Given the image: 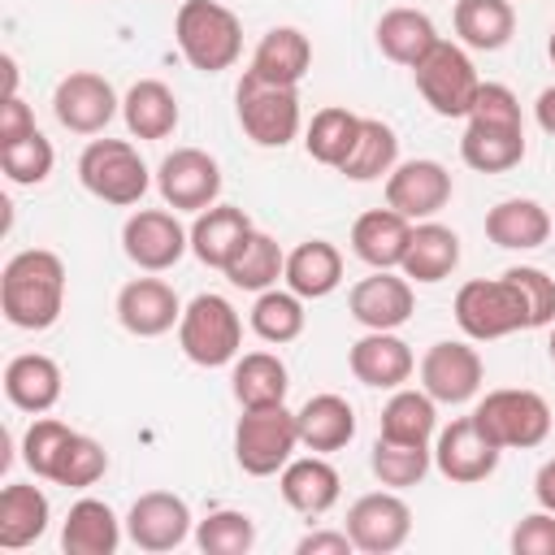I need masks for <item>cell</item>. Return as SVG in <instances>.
Masks as SVG:
<instances>
[{"instance_id": "1", "label": "cell", "mask_w": 555, "mask_h": 555, "mask_svg": "<svg viewBox=\"0 0 555 555\" xmlns=\"http://www.w3.org/2000/svg\"><path fill=\"white\" fill-rule=\"evenodd\" d=\"M65 308V264L48 247L17 251L0 273V312L17 330H52Z\"/></svg>"}, {"instance_id": "2", "label": "cell", "mask_w": 555, "mask_h": 555, "mask_svg": "<svg viewBox=\"0 0 555 555\" xmlns=\"http://www.w3.org/2000/svg\"><path fill=\"white\" fill-rule=\"evenodd\" d=\"M173 39L186 65L199 74H221L243 52V26L221 0H182L173 17Z\"/></svg>"}, {"instance_id": "3", "label": "cell", "mask_w": 555, "mask_h": 555, "mask_svg": "<svg viewBox=\"0 0 555 555\" xmlns=\"http://www.w3.org/2000/svg\"><path fill=\"white\" fill-rule=\"evenodd\" d=\"M455 325L473 343H494L516 330H529V308L520 286L499 273V278H473L455 291Z\"/></svg>"}, {"instance_id": "4", "label": "cell", "mask_w": 555, "mask_h": 555, "mask_svg": "<svg viewBox=\"0 0 555 555\" xmlns=\"http://www.w3.org/2000/svg\"><path fill=\"white\" fill-rule=\"evenodd\" d=\"M178 347L191 364L199 369H221V364H234L238 360V347H243V321L234 312V304L225 295H195L186 308H182V321H178Z\"/></svg>"}, {"instance_id": "5", "label": "cell", "mask_w": 555, "mask_h": 555, "mask_svg": "<svg viewBox=\"0 0 555 555\" xmlns=\"http://www.w3.org/2000/svg\"><path fill=\"white\" fill-rule=\"evenodd\" d=\"M473 421L499 451H529V447H542L551 434V403L538 390L503 386L473 408Z\"/></svg>"}, {"instance_id": "6", "label": "cell", "mask_w": 555, "mask_h": 555, "mask_svg": "<svg viewBox=\"0 0 555 555\" xmlns=\"http://www.w3.org/2000/svg\"><path fill=\"white\" fill-rule=\"evenodd\" d=\"M78 182L82 191H91L95 199L113 204V208H130L147 195L152 173L143 165V156L134 152V143L126 139H91L78 156Z\"/></svg>"}, {"instance_id": "7", "label": "cell", "mask_w": 555, "mask_h": 555, "mask_svg": "<svg viewBox=\"0 0 555 555\" xmlns=\"http://www.w3.org/2000/svg\"><path fill=\"white\" fill-rule=\"evenodd\" d=\"M295 447H299V421L286 403L243 408V416L234 425V460L243 473L273 477L291 464Z\"/></svg>"}, {"instance_id": "8", "label": "cell", "mask_w": 555, "mask_h": 555, "mask_svg": "<svg viewBox=\"0 0 555 555\" xmlns=\"http://www.w3.org/2000/svg\"><path fill=\"white\" fill-rule=\"evenodd\" d=\"M234 108H238V126L247 130V139L256 147H286L299 134V91L295 87H278V82H264L243 69V78L234 87Z\"/></svg>"}, {"instance_id": "9", "label": "cell", "mask_w": 555, "mask_h": 555, "mask_svg": "<svg viewBox=\"0 0 555 555\" xmlns=\"http://www.w3.org/2000/svg\"><path fill=\"white\" fill-rule=\"evenodd\" d=\"M412 78H416L421 100L438 117H468V108L477 100V87H481V78L473 69V56L460 43H447V39H438L429 48V56L412 69Z\"/></svg>"}, {"instance_id": "10", "label": "cell", "mask_w": 555, "mask_h": 555, "mask_svg": "<svg viewBox=\"0 0 555 555\" xmlns=\"http://www.w3.org/2000/svg\"><path fill=\"white\" fill-rule=\"evenodd\" d=\"M121 251L143 273H165L191 251V230H182L169 208H139L121 225Z\"/></svg>"}, {"instance_id": "11", "label": "cell", "mask_w": 555, "mask_h": 555, "mask_svg": "<svg viewBox=\"0 0 555 555\" xmlns=\"http://www.w3.org/2000/svg\"><path fill=\"white\" fill-rule=\"evenodd\" d=\"M156 191L173 212H204L221 195V165L199 147H173L156 165Z\"/></svg>"}, {"instance_id": "12", "label": "cell", "mask_w": 555, "mask_h": 555, "mask_svg": "<svg viewBox=\"0 0 555 555\" xmlns=\"http://www.w3.org/2000/svg\"><path fill=\"white\" fill-rule=\"evenodd\" d=\"M52 113L65 130L74 134H104V126L121 113V100L113 91V82L95 69H74L56 82L52 91Z\"/></svg>"}, {"instance_id": "13", "label": "cell", "mask_w": 555, "mask_h": 555, "mask_svg": "<svg viewBox=\"0 0 555 555\" xmlns=\"http://www.w3.org/2000/svg\"><path fill=\"white\" fill-rule=\"evenodd\" d=\"M347 533L364 555H390L412 538V507L395 490L360 494L347 507Z\"/></svg>"}, {"instance_id": "14", "label": "cell", "mask_w": 555, "mask_h": 555, "mask_svg": "<svg viewBox=\"0 0 555 555\" xmlns=\"http://www.w3.org/2000/svg\"><path fill=\"white\" fill-rule=\"evenodd\" d=\"M481 382H486V369H481L477 347H468V343L442 338L421 356V390L434 403H451V408L468 403L481 390Z\"/></svg>"}, {"instance_id": "15", "label": "cell", "mask_w": 555, "mask_h": 555, "mask_svg": "<svg viewBox=\"0 0 555 555\" xmlns=\"http://www.w3.org/2000/svg\"><path fill=\"white\" fill-rule=\"evenodd\" d=\"M499 447L481 434V425L473 416H460L451 421L438 438H434V468L455 481V486H477L486 481L494 468H499Z\"/></svg>"}, {"instance_id": "16", "label": "cell", "mask_w": 555, "mask_h": 555, "mask_svg": "<svg viewBox=\"0 0 555 555\" xmlns=\"http://www.w3.org/2000/svg\"><path fill=\"white\" fill-rule=\"evenodd\" d=\"M126 538L139 546V551H178L186 538H191V507L186 499L169 494V490H147L130 503L126 512Z\"/></svg>"}, {"instance_id": "17", "label": "cell", "mask_w": 555, "mask_h": 555, "mask_svg": "<svg viewBox=\"0 0 555 555\" xmlns=\"http://www.w3.org/2000/svg\"><path fill=\"white\" fill-rule=\"evenodd\" d=\"M451 199V173L438 160H399L386 173V208H395L408 221H429Z\"/></svg>"}, {"instance_id": "18", "label": "cell", "mask_w": 555, "mask_h": 555, "mask_svg": "<svg viewBox=\"0 0 555 555\" xmlns=\"http://www.w3.org/2000/svg\"><path fill=\"white\" fill-rule=\"evenodd\" d=\"M347 312L351 321H360L364 330H399L408 325V317L416 312V295L412 282L390 273V269H373L369 278H360L347 295Z\"/></svg>"}, {"instance_id": "19", "label": "cell", "mask_w": 555, "mask_h": 555, "mask_svg": "<svg viewBox=\"0 0 555 555\" xmlns=\"http://www.w3.org/2000/svg\"><path fill=\"white\" fill-rule=\"evenodd\" d=\"M117 321L134 338H160L182 321V304L165 278H130L117 291Z\"/></svg>"}, {"instance_id": "20", "label": "cell", "mask_w": 555, "mask_h": 555, "mask_svg": "<svg viewBox=\"0 0 555 555\" xmlns=\"http://www.w3.org/2000/svg\"><path fill=\"white\" fill-rule=\"evenodd\" d=\"M347 369H351L356 382H364L373 390H399L412 377L416 356H412V347L395 330H369L364 338L351 343Z\"/></svg>"}, {"instance_id": "21", "label": "cell", "mask_w": 555, "mask_h": 555, "mask_svg": "<svg viewBox=\"0 0 555 555\" xmlns=\"http://www.w3.org/2000/svg\"><path fill=\"white\" fill-rule=\"evenodd\" d=\"M460 156L477 173H507V169H516L525 160V121L468 117L464 139H460Z\"/></svg>"}, {"instance_id": "22", "label": "cell", "mask_w": 555, "mask_h": 555, "mask_svg": "<svg viewBox=\"0 0 555 555\" xmlns=\"http://www.w3.org/2000/svg\"><path fill=\"white\" fill-rule=\"evenodd\" d=\"M4 399L17 408V412H30V416H43L56 408L61 399V364L43 351H22L4 364Z\"/></svg>"}, {"instance_id": "23", "label": "cell", "mask_w": 555, "mask_h": 555, "mask_svg": "<svg viewBox=\"0 0 555 555\" xmlns=\"http://www.w3.org/2000/svg\"><path fill=\"white\" fill-rule=\"evenodd\" d=\"M278 486H282V499H286L299 516H325V512L338 503V494H343L338 468H334L325 455H317V451L304 455V460H291V464L282 468Z\"/></svg>"}, {"instance_id": "24", "label": "cell", "mask_w": 555, "mask_h": 555, "mask_svg": "<svg viewBox=\"0 0 555 555\" xmlns=\"http://www.w3.org/2000/svg\"><path fill=\"white\" fill-rule=\"evenodd\" d=\"M308 69H312V43L299 26L264 30V39L256 43L251 65H247V74H256L264 82H278V87H299Z\"/></svg>"}, {"instance_id": "25", "label": "cell", "mask_w": 555, "mask_h": 555, "mask_svg": "<svg viewBox=\"0 0 555 555\" xmlns=\"http://www.w3.org/2000/svg\"><path fill=\"white\" fill-rule=\"evenodd\" d=\"M408 238H412V221L399 217L395 208H369L351 225V251L369 269H399L403 251H408Z\"/></svg>"}, {"instance_id": "26", "label": "cell", "mask_w": 555, "mask_h": 555, "mask_svg": "<svg viewBox=\"0 0 555 555\" xmlns=\"http://www.w3.org/2000/svg\"><path fill=\"white\" fill-rule=\"evenodd\" d=\"M455 264H460V234L451 225H438V221L412 225V238H408V251H403V264H399L408 282L434 286V282L451 278Z\"/></svg>"}, {"instance_id": "27", "label": "cell", "mask_w": 555, "mask_h": 555, "mask_svg": "<svg viewBox=\"0 0 555 555\" xmlns=\"http://www.w3.org/2000/svg\"><path fill=\"white\" fill-rule=\"evenodd\" d=\"M486 238L507 251H533L551 238V212L538 199H520V195L499 199L486 212Z\"/></svg>"}, {"instance_id": "28", "label": "cell", "mask_w": 555, "mask_h": 555, "mask_svg": "<svg viewBox=\"0 0 555 555\" xmlns=\"http://www.w3.org/2000/svg\"><path fill=\"white\" fill-rule=\"evenodd\" d=\"M299 447L317 451V455H330V451H343L351 438H356V408L343 399V395H312L299 412Z\"/></svg>"}, {"instance_id": "29", "label": "cell", "mask_w": 555, "mask_h": 555, "mask_svg": "<svg viewBox=\"0 0 555 555\" xmlns=\"http://www.w3.org/2000/svg\"><path fill=\"white\" fill-rule=\"evenodd\" d=\"M52 507L48 494L30 481H9L0 490V546L4 551H22L30 542H39L48 533Z\"/></svg>"}, {"instance_id": "30", "label": "cell", "mask_w": 555, "mask_h": 555, "mask_svg": "<svg viewBox=\"0 0 555 555\" xmlns=\"http://www.w3.org/2000/svg\"><path fill=\"white\" fill-rule=\"evenodd\" d=\"M373 35H377L382 56L395 65H408V69H416L429 56V48L442 39L438 26L429 22V13H421V9H386L377 17Z\"/></svg>"}, {"instance_id": "31", "label": "cell", "mask_w": 555, "mask_h": 555, "mask_svg": "<svg viewBox=\"0 0 555 555\" xmlns=\"http://www.w3.org/2000/svg\"><path fill=\"white\" fill-rule=\"evenodd\" d=\"M121 546V520L104 499H78L61 525L65 555H113Z\"/></svg>"}, {"instance_id": "32", "label": "cell", "mask_w": 555, "mask_h": 555, "mask_svg": "<svg viewBox=\"0 0 555 555\" xmlns=\"http://www.w3.org/2000/svg\"><path fill=\"white\" fill-rule=\"evenodd\" d=\"M121 117L134 139H169L178 130V95L160 78H139L121 95Z\"/></svg>"}, {"instance_id": "33", "label": "cell", "mask_w": 555, "mask_h": 555, "mask_svg": "<svg viewBox=\"0 0 555 555\" xmlns=\"http://www.w3.org/2000/svg\"><path fill=\"white\" fill-rule=\"evenodd\" d=\"M251 230V217L234 204H212L204 212H195V225H191V251L199 264L208 269H225V260L234 256V247L247 238Z\"/></svg>"}, {"instance_id": "34", "label": "cell", "mask_w": 555, "mask_h": 555, "mask_svg": "<svg viewBox=\"0 0 555 555\" xmlns=\"http://www.w3.org/2000/svg\"><path fill=\"white\" fill-rule=\"evenodd\" d=\"M343 282V251L330 238H304L286 251V286L299 299H325Z\"/></svg>"}, {"instance_id": "35", "label": "cell", "mask_w": 555, "mask_h": 555, "mask_svg": "<svg viewBox=\"0 0 555 555\" xmlns=\"http://www.w3.org/2000/svg\"><path fill=\"white\" fill-rule=\"evenodd\" d=\"M225 278H230V286H238V291H269V286H278V278H286V251L278 247V238H269L264 230H247V238L234 247V256L225 260V269H221Z\"/></svg>"}, {"instance_id": "36", "label": "cell", "mask_w": 555, "mask_h": 555, "mask_svg": "<svg viewBox=\"0 0 555 555\" xmlns=\"http://www.w3.org/2000/svg\"><path fill=\"white\" fill-rule=\"evenodd\" d=\"M455 35L473 52H499L516 35V13L507 0H455Z\"/></svg>"}, {"instance_id": "37", "label": "cell", "mask_w": 555, "mask_h": 555, "mask_svg": "<svg viewBox=\"0 0 555 555\" xmlns=\"http://www.w3.org/2000/svg\"><path fill=\"white\" fill-rule=\"evenodd\" d=\"M230 390H234L238 408H269V403H286L291 377H286V364L273 351H247V356L234 360Z\"/></svg>"}, {"instance_id": "38", "label": "cell", "mask_w": 555, "mask_h": 555, "mask_svg": "<svg viewBox=\"0 0 555 555\" xmlns=\"http://www.w3.org/2000/svg\"><path fill=\"white\" fill-rule=\"evenodd\" d=\"M360 126L364 117H356L351 108L343 104H330V108H317L308 130H304V147L317 165H330V169H343V160L351 156L356 139H360Z\"/></svg>"}, {"instance_id": "39", "label": "cell", "mask_w": 555, "mask_h": 555, "mask_svg": "<svg viewBox=\"0 0 555 555\" xmlns=\"http://www.w3.org/2000/svg\"><path fill=\"white\" fill-rule=\"evenodd\" d=\"M438 429V408L425 390H395L382 408V434L377 438H390V442H408V447H429Z\"/></svg>"}, {"instance_id": "40", "label": "cell", "mask_w": 555, "mask_h": 555, "mask_svg": "<svg viewBox=\"0 0 555 555\" xmlns=\"http://www.w3.org/2000/svg\"><path fill=\"white\" fill-rule=\"evenodd\" d=\"M395 165H399V139H395V130L386 121H377V117H364L360 139H356V147H351V156L343 160L338 173L351 178V182H377Z\"/></svg>"}, {"instance_id": "41", "label": "cell", "mask_w": 555, "mask_h": 555, "mask_svg": "<svg viewBox=\"0 0 555 555\" xmlns=\"http://www.w3.org/2000/svg\"><path fill=\"white\" fill-rule=\"evenodd\" d=\"M304 299L295 295V291H278V286H269V291H260L256 295V304H251V330H256V338H264V343H295L299 334H304Z\"/></svg>"}, {"instance_id": "42", "label": "cell", "mask_w": 555, "mask_h": 555, "mask_svg": "<svg viewBox=\"0 0 555 555\" xmlns=\"http://www.w3.org/2000/svg\"><path fill=\"white\" fill-rule=\"evenodd\" d=\"M429 464H434V447H408V442H390V438H377L373 455H369V468L386 490L421 486Z\"/></svg>"}, {"instance_id": "43", "label": "cell", "mask_w": 555, "mask_h": 555, "mask_svg": "<svg viewBox=\"0 0 555 555\" xmlns=\"http://www.w3.org/2000/svg\"><path fill=\"white\" fill-rule=\"evenodd\" d=\"M104 473H108V451H104L95 438H87V434H69L65 447L56 451V460H52L48 481H56V486H65V490H87V486H95Z\"/></svg>"}, {"instance_id": "44", "label": "cell", "mask_w": 555, "mask_h": 555, "mask_svg": "<svg viewBox=\"0 0 555 555\" xmlns=\"http://www.w3.org/2000/svg\"><path fill=\"white\" fill-rule=\"evenodd\" d=\"M195 546L204 555H247L256 546V520L247 512L221 507L195 525Z\"/></svg>"}, {"instance_id": "45", "label": "cell", "mask_w": 555, "mask_h": 555, "mask_svg": "<svg viewBox=\"0 0 555 555\" xmlns=\"http://www.w3.org/2000/svg\"><path fill=\"white\" fill-rule=\"evenodd\" d=\"M52 165H56V152H52V143L39 130L0 147V169H4V178L13 186H39L52 173Z\"/></svg>"}, {"instance_id": "46", "label": "cell", "mask_w": 555, "mask_h": 555, "mask_svg": "<svg viewBox=\"0 0 555 555\" xmlns=\"http://www.w3.org/2000/svg\"><path fill=\"white\" fill-rule=\"evenodd\" d=\"M69 434H74V429H69L65 421H56V416H35L30 429L22 434V460H26V468H30L35 477L48 481L52 460H56V451L65 447Z\"/></svg>"}, {"instance_id": "47", "label": "cell", "mask_w": 555, "mask_h": 555, "mask_svg": "<svg viewBox=\"0 0 555 555\" xmlns=\"http://www.w3.org/2000/svg\"><path fill=\"white\" fill-rule=\"evenodd\" d=\"M520 295H525V308H529V330H542V325H555V278L542 273L538 264H512L503 269Z\"/></svg>"}, {"instance_id": "48", "label": "cell", "mask_w": 555, "mask_h": 555, "mask_svg": "<svg viewBox=\"0 0 555 555\" xmlns=\"http://www.w3.org/2000/svg\"><path fill=\"white\" fill-rule=\"evenodd\" d=\"M512 555H555V512H533L512 529Z\"/></svg>"}, {"instance_id": "49", "label": "cell", "mask_w": 555, "mask_h": 555, "mask_svg": "<svg viewBox=\"0 0 555 555\" xmlns=\"http://www.w3.org/2000/svg\"><path fill=\"white\" fill-rule=\"evenodd\" d=\"M26 134H35V113L26 108L22 95H4L0 100V147L26 139Z\"/></svg>"}, {"instance_id": "50", "label": "cell", "mask_w": 555, "mask_h": 555, "mask_svg": "<svg viewBox=\"0 0 555 555\" xmlns=\"http://www.w3.org/2000/svg\"><path fill=\"white\" fill-rule=\"evenodd\" d=\"M356 542L347 529H312L295 542V555H351Z\"/></svg>"}, {"instance_id": "51", "label": "cell", "mask_w": 555, "mask_h": 555, "mask_svg": "<svg viewBox=\"0 0 555 555\" xmlns=\"http://www.w3.org/2000/svg\"><path fill=\"white\" fill-rule=\"evenodd\" d=\"M533 499H538V507L555 512V460H546V464L538 468V477H533Z\"/></svg>"}, {"instance_id": "52", "label": "cell", "mask_w": 555, "mask_h": 555, "mask_svg": "<svg viewBox=\"0 0 555 555\" xmlns=\"http://www.w3.org/2000/svg\"><path fill=\"white\" fill-rule=\"evenodd\" d=\"M533 117H538V126L555 139V82L538 91V100H533Z\"/></svg>"}, {"instance_id": "53", "label": "cell", "mask_w": 555, "mask_h": 555, "mask_svg": "<svg viewBox=\"0 0 555 555\" xmlns=\"http://www.w3.org/2000/svg\"><path fill=\"white\" fill-rule=\"evenodd\" d=\"M0 65H4V95H17V61L0 56Z\"/></svg>"}, {"instance_id": "54", "label": "cell", "mask_w": 555, "mask_h": 555, "mask_svg": "<svg viewBox=\"0 0 555 555\" xmlns=\"http://www.w3.org/2000/svg\"><path fill=\"white\" fill-rule=\"evenodd\" d=\"M546 356H551V364H555V325H551V338H546Z\"/></svg>"}, {"instance_id": "55", "label": "cell", "mask_w": 555, "mask_h": 555, "mask_svg": "<svg viewBox=\"0 0 555 555\" xmlns=\"http://www.w3.org/2000/svg\"><path fill=\"white\" fill-rule=\"evenodd\" d=\"M546 52H551V65H555V30H551V43H546Z\"/></svg>"}]
</instances>
